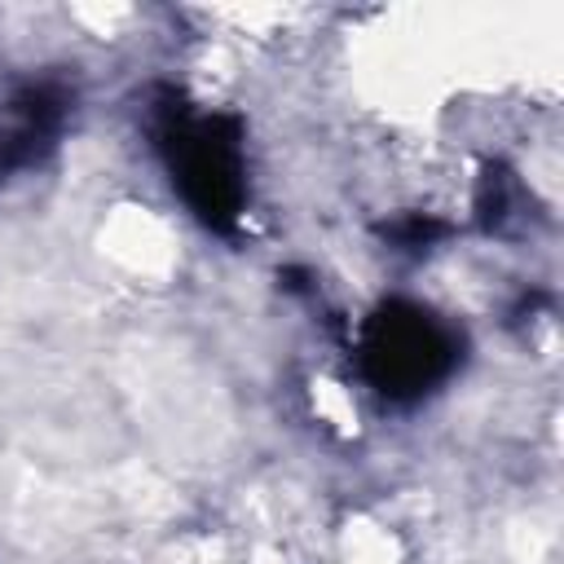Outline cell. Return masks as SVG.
<instances>
[{"label": "cell", "mask_w": 564, "mask_h": 564, "mask_svg": "<svg viewBox=\"0 0 564 564\" xmlns=\"http://www.w3.org/2000/svg\"><path fill=\"white\" fill-rule=\"evenodd\" d=\"M167 154L172 172L181 176L185 198L207 216L212 225H229L242 203V159H238V132L220 115H172L167 128Z\"/></svg>", "instance_id": "obj_1"}, {"label": "cell", "mask_w": 564, "mask_h": 564, "mask_svg": "<svg viewBox=\"0 0 564 564\" xmlns=\"http://www.w3.org/2000/svg\"><path fill=\"white\" fill-rule=\"evenodd\" d=\"M366 375L392 397H419L454 366V339L427 313L392 304L366 326Z\"/></svg>", "instance_id": "obj_2"}]
</instances>
